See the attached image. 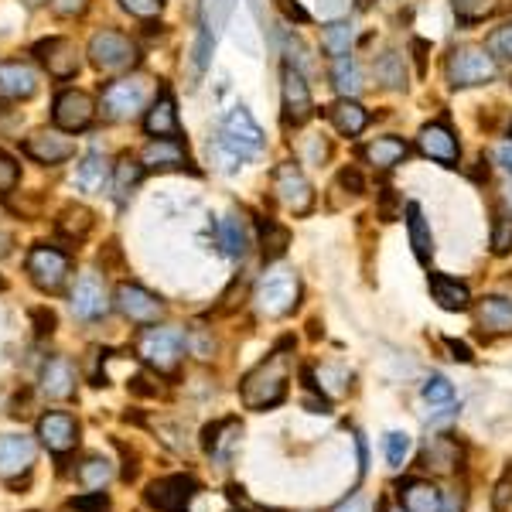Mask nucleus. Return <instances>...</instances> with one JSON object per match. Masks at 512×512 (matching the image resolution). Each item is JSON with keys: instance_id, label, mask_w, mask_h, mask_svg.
Returning <instances> with one entry per match:
<instances>
[{"instance_id": "obj_56", "label": "nucleus", "mask_w": 512, "mask_h": 512, "mask_svg": "<svg viewBox=\"0 0 512 512\" xmlns=\"http://www.w3.org/2000/svg\"><path fill=\"white\" fill-rule=\"evenodd\" d=\"M448 349H451V359L472 362V352H468V345H461V342H454V338H448Z\"/></svg>"}, {"instance_id": "obj_25", "label": "nucleus", "mask_w": 512, "mask_h": 512, "mask_svg": "<svg viewBox=\"0 0 512 512\" xmlns=\"http://www.w3.org/2000/svg\"><path fill=\"white\" fill-rule=\"evenodd\" d=\"M475 321L489 335H512V301L509 297H482L475 308Z\"/></svg>"}, {"instance_id": "obj_46", "label": "nucleus", "mask_w": 512, "mask_h": 512, "mask_svg": "<svg viewBox=\"0 0 512 512\" xmlns=\"http://www.w3.org/2000/svg\"><path fill=\"white\" fill-rule=\"evenodd\" d=\"M407 454H410L407 434H386V461H390V468H403Z\"/></svg>"}, {"instance_id": "obj_13", "label": "nucleus", "mask_w": 512, "mask_h": 512, "mask_svg": "<svg viewBox=\"0 0 512 512\" xmlns=\"http://www.w3.org/2000/svg\"><path fill=\"white\" fill-rule=\"evenodd\" d=\"M35 441L24 434H4L0 437V478H7V482L18 489V478L21 475H31V468H35Z\"/></svg>"}, {"instance_id": "obj_24", "label": "nucleus", "mask_w": 512, "mask_h": 512, "mask_svg": "<svg viewBox=\"0 0 512 512\" xmlns=\"http://www.w3.org/2000/svg\"><path fill=\"white\" fill-rule=\"evenodd\" d=\"M407 154H410L407 140H400V137H393V134L376 137V140H369V144L362 147V161H366L369 168H376V171L396 168L400 161H407Z\"/></svg>"}, {"instance_id": "obj_45", "label": "nucleus", "mask_w": 512, "mask_h": 512, "mask_svg": "<svg viewBox=\"0 0 512 512\" xmlns=\"http://www.w3.org/2000/svg\"><path fill=\"white\" fill-rule=\"evenodd\" d=\"M18 181H21V168H18V161L11 158V154H4L0 151V198H7L18 188Z\"/></svg>"}, {"instance_id": "obj_16", "label": "nucleus", "mask_w": 512, "mask_h": 512, "mask_svg": "<svg viewBox=\"0 0 512 512\" xmlns=\"http://www.w3.org/2000/svg\"><path fill=\"white\" fill-rule=\"evenodd\" d=\"M113 301H117L120 315L137 321V325H154V321L164 315L161 297H154L147 287H140V284H120Z\"/></svg>"}, {"instance_id": "obj_14", "label": "nucleus", "mask_w": 512, "mask_h": 512, "mask_svg": "<svg viewBox=\"0 0 512 512\" xmlns=\"http://www.w3.org/2000/svg\"><path fill=\"white\" fill-rule=\"evenodd\" d=\"M110 311V294H106V284L99 274H82L72 287V315L79 321H96Z\"/></svg>"}, {"instance_id": "obj_34", "label": "nucleus", "mask_w": 512, "mask_h": 512, "mask_svg": "<svg viewBox=\"0 0 512 512\" xmlns=\"http://www.w3.org/2000/svg\"><path fill=\"white\" fill-rule=\"evenodd\" d=\"M332 82L342 99H355L362 93V69L352 55H342V59H332Z\"/></svg>"}, {"instance_id": "obj_53", "label": "nucleus", "mask_w": 512, "mask_h": 512, "mask_svg": "<svg viewBox=\"0 0 512 512\" xmlns=\"http://www.w3.org/2000/svg\"><path fill=\"white\" fill-rule=\"evenodd\" d=\"M335 512H369V509H366V499H362V495H349Z\"/></svg>"}, {"instance_id": "obj_29", "label": "nucleus", "mask_w": 512, "mask_h": 512, "mask_svg": "<svg viewBox=\"0 0 512 512\" xmlns=\"http://www.w3.org/2000/svg\"><path fill=\"white\" fill-rule=\"evenodd\" d=\"M400 502L407 512H441V492L424 478H410L400 485Z\"/></svg>"}, {"instance_id": "obj_8", "label": "nucleus", "mask_w": 512, "mask_h": 512, "mask_svg": "<svg viewBox=\"0 0 512 512\" xmlns=\"http://www.w3.org/2000/svg\"><path fill=\"white\" fill-rule=\"evenodd\" d=\"M219 147L222 154H229L236 161L256 158L263 151V130L256 127V120L246 110H233L219 130Z\"/></svg>"}, {"instance_id": "obj_35", "label": "nucleus", "mask_w": 512, "mask_h": 512, "mask_svg": "<svg viewBox=\"0 0 512 512\" xmlns=\"http://www.w3.org/2000/svg\"><path fill=\"white\" fill-rule=\"evenodd\" d=\"M256 233H260V250L267 260H280L287 246H291V233L277 219H260L256 222Z\"/></svg>"}, {"instance_id": "obj_17", "label": "nucleus", "mask_w": 512, "mask_h": 512, "mask_svg": "<svg viewBox=\"0 0 512 512\" xmlns=\"http://www.w3.org/2000/svg\"><path fill=\"white\" fill-rule=\"evenodd\" d=\"M24 154L31 161L55 168V164L76 158V144H72V137H65V130H35V134L24 140Z\"/></svg>"}, {"instance_id": "obj_43", "label": "nucleus", "mask_w": 512, "mask_h": 512, "mask_svg": "<svg viewBox=\"0 0 512 512\" xmlns=\"http://www.w3.org/2000/svg\"><path fill=\"white\" fill-rule=\"evenodd\" d=\"M492 246H495V253L512 250V216H506V212H495V219H492Z\"/></svg>"}, {"instance_id": "obj_57", "label": "nucleus", "mask_w": 512, "mask_h": 512, "mask_svg": "<svg viewBox=\"0 0 512 512\" xmlns=\"http://www.w3.org/2000/svg\"><path fill=\"white\" fill-rule=\"evenodd\" d=\"M280 4H284V14H287L291 21H308V11H304V7L291 4V0H280Z\"/></svg>"}, {"instance_id": "obj_39", "label": "nucleus", "mask_w": 512, "mask_h": 512, "mask_svg": "<svg viewBox=\"0 0 512 512\" xmlns=\"http://www.w3.org/2000/svg\"><path fill=\"white\" fill-rule=\"evenodd\" d=\"M76 475H79V482L86 485V489L96 492V489H106V482L113 478V465L106 458H99V454H93V458L82 461Z\"/></svg>"}, {"instance_id": "obj_11", "label": "nucleus", "mask_w": 512, "mask_h": 512, "mask_svg": "<svg viewBox=\"0 0 512 512\" xmlns=\"http://www.w3.org/2000/svg\"><path fill=\"white\" fill-rule=\"evenodd\" d=\"M417 151L424 154V158L444 164V168H458V161H461V144H458V137H454L448 120H431L427 127H420Z\"/></svg>"}, {"instance_id": "obj_7", "label": "nucleus", "mask_w": 512, "mask_h": 512, "mask_svg": "<svg viewBox=\"0 0 512 512\" xmlns=\"http://www.w3.org/2000/svg\"><path fill=\"white\" fill-rule=\"evenodd\" d=\"M24 270H28L31 284H35L41 294H59L65 287V280H69L72 260H69V253L55 250V246L38 243L35 250L28 253V260H24Z\"/></svg>"}, {"instance_id": "obj_26", "label": "nucleus", "mask_w": 512, "mask_h": 512, "mask_svg": "<svg viewBox=\"0 0 512 512\" xmlns=\"http://www.w3.org/2000/svg\"><path fill=\"white\" fill-rule=\"evenodd\" d=\"M239 420L236 417H226V420H216V424H209L202 431V448L212 454L216 461H226L229 454H233L236 441H239Z\"/></svg>"}, {"instance_id": "obj_22", "label": "nucleus", "mask_w": 512, "mask_h": 512, "mask_svg": "<svg viewBox=\"0 0 512 512\" xmlns=\"http://www.w3.org/2000/svg\"><path fill=\"white\" fill-rule=\"evenodd\" d=\"M41 393L48 400H72L76 396V369H72L69 359L62 355H52L41 369Z\"/></svg>"}, {"instance_id": "obj_21", "label": "nucleus", "mask_w": 512, "mask_h": 512, "mask_svg": "<svg viewBox=\"0 0 512 512\" xmlns=\"http://www.w3.org/2000/svg\"><path fill=\"white\" fill-rule=\"evenodd\" d=\"M38 93V72L28 62H0V99H31Z\"/></svg>"}, {"instance_id": "obj_47", "label": "nucleus", "mask_w": 512, "mask_h": 512, "mask_svg": "<svg viewBox=\"0 0 512 512\" xmlns=\"http://www.w3.org/2000/svg\"><path fill=\"white\" fill-rule=\"evenodd\" d=\"M69 506L76 512H106L110 509V495H106L103 489H96L89 495H76V499H69Z\"/></svg>"}, {"instance_id": "obj_44", "label": "nucleus", "mask_w": 512, "mask_h": 512, "mask_svg": "<svg viewBox=\"0 0 512 512\" xmlns=\"http://www.w3.org/2000/svg\"><path fill=\"white\" fill-rule=\"evenodd\" d=\"M489 52L492 59H502V62H512V21L495 28L489 35Z\"/></svg>"}, {"instance_id": "obj_41", "label": "nucleus", "mask_w": 512, "mask_h": 512, "mask_svg": "<svg viewBox=\"0 0 512 512\" xmlns=\"http://www.w3.org/2000/svg\"><path fill=\"white\" fill-rule=\"evenodd\" d=\"M376 76L386 82L390 89H400L407 82V72H403V55L396 52H386L383 59L376 62Z\"/></svg>"}, {"instance_id": "obj_42", "label": "nucleus", "mask_w": 512, "mask_h": 512, "mask_svg": "<svg viewBox=\"0 0 512 512\" xmlns=\"http://www.w3.org/2000/svg\"><path fill=\"white\" fill-rule=\"evenodd\" d=\"M424 400L431 403V407H451L454 386H451L444 376H431V379L424 383Z\"/></svg>"}, {"instance_id": "obj_40", "label": "nucleus", "mask_w": 512, "mask_h": 512, "mask_svg": "<svg viewBox=\"0 0 512 512\" xmlns=\"http://www.w3.org/2000/svg\"><path fill=\"white\" fill-rule=\"evenodd\" d=\"M451 7L461 24H478L499 11V0H451Z\"/></svg>"}, {"instance_id": "obj_49", "label": "nucleus", "mask_w": 512, "mask_h": 512, "mask_svg": "<svg viewBox=\"0 0 512 512\" xmlns=\"http://www.w3.org/2000/svg\"><path fill=\"white\" fill-rule=\"evenodd\" d=\"M123 7H127L134 18H158L161 14V7H164V0H120Z\"/></svg>"}, {"instance_id": "obj_58", "label": "nucleus", "mask_w": 512, "mask_h": 512, "mask_svg": "<svg viewBox=\"0 0 512 512\" xmlns=\"http://www.w3.org/2000/svg\"><path fill=\"white\" fill-rule=\"evenodd\" d=\"M502 202H506V209L512 212V178L506 181V185H502Z\"/></svg>"}, {"instance_id": "obj_18", "label": "nucleus", "mask_w": 512, "mask_h": 512, "mask_svg": "<svg viewBox=\"0 0 512 512\" xmlns=\"http://www.w3.org/2000/svg\"><path fill=\"white\" fill-rule=\"evenodd\" d=\"M311 113H315V99H311V89H308V82H304V72L287 62V69H284V117H287V123L301 127V123L311 120Z\"/></svg>"}, {"instance_id": "obj_5", "label": "nucleus", "mask_w": 512, "mask_h": 512, "mask_svg": "<svg viewBox=\"0 0 512 512\" xmlns=\"http://www.w3.org/2000/svg\"><path fill=\"white\" fill-rule=\"evenodd\" d=\"M181 352H185V332L181 328H144L137 335V355L158 373H175Z\"/></svg>"}, {"instance_id": "obj_10", "label": "nucleus", "mask_w": 512, "mask_h": 512, "mask_svg": "<svg viewBox=\"0 0 512 512\" xmlns=\"http://www.w3.org/2000/svg\"><path fill=\"white\" fill-rule=\"evenodd\" d=\"M195 495H198V482L192 475H164L147 485L144 499L147 506L158 512H188Z\"/></svg>"}, {"instance_id": "obj_27", "label": "nucleus", "mask_w": 512, "mask_h": 512, "mask_svg": "<svg viewBox=\"0 0 512 512\" xmlns=\"http://www.w3.org/2000/svg\"><path fill=\"white\" fill-rule=\"evenodd\" d=\"M328 120L335 123V130L342 137H359L369 127V113L355 99H338V103L328 106Z\"/></svg>"}, {"instance_id": "obj_60", "label": "nucleus", "mask_w": 512, "mask_h": 512, "mask_svg": "<svg viewBox=\"0 0 512 512\" xmlns=\"http://www.w3.org/2000/svg\"><path fill=\"white\" fill-rule=\"evenodd\" d=\"M4 287H7V284H4V277H0V291H4Z\"/></svg>"}, {"instance_id": "obj_37", "label": "nucleus", "mask_w": 512, "mask_h": 512, "mask_svg": "<svg viewBox=\"0 0 512 512\" xmlns=\"http://www.w3.org/2000/svg\"><path fill=\"white\" fill-rule=\"evenodd\" d=\"M144 164L140 161H134L130 158V154H123V158L113 164V192H117V198L123 202V198H127L130 192H134V188L140 185V178H144Z\"/></svg>"}, {"instance_id": "obj_50", "label": "nucleus", "mask_w": 512, "mask_h": 512, "mask_svg": "<svg viewBox=\"0 0 512 512\" xmlns=\"http://www.w3.org/2000/svg\"><path fill=\"white\" fill-rule=\"evenodd\" d=\"M89 7V0H52V11L62 14V18H76Z\"/></svg>"}, {"instance_id": "obj_2", "label": "nucleus", "mask_w": 512, "mask_h": 512, "mask_svg": "<svg viewBox=\"0 0 512 512\" xmlns=\"http://www.w3.org/2000/svg\"><path fill=\"white\" fill-rule=\"evenodd\" d=\"M297 297H301V280H297L294 270L287 267H274L267 270L260 280H256L253 291V304L260 315L267 318H284L297 308Z\"/></svg>"}, {"instance_id": "obj_23", "label": "nucleus", "mask_w": 512, "mask_h": 512, "mask_svg": "<svg viewBox=\"0 0 512 512\" xmlns=\"http://www.w3.org/2000/svg\"><path fill=\"white\" fill-rule=\"evenodd\" d=\"M144 130L151 137H181V123H178V110H175V96L168 89H161L158 99L151 103L144 117Z\"/></svg>"}, {"instance_id": "obj_19", "label": "nucleus", "mask_w": 512, "mask_h": 512, "mask_svg": "<svg viewBox=\"0 0 512 512\" xmlns=\"http://www.w3.org/2000/svg\"><path fill=\"white\" fill-rule=\"evenodd\" d=\"M38 441L52 454H69L79 444V424L72 414L52 410V414L38 417Z\"/></svg>"}, {"instance_id": "obj_59", "label": "nucleus", "mask_w": 512, "mask_h": 512, "mask_svg": "<svg viewBox=\"0 0 512 512\" xmlns=\"http://www.w3.org/2000/svg\"><path fill=\"white\" fill-rule=\"evenodd\" d=\"M383 512H407V509H390V506H386Z\"/></svg>"}, {"instance_id": "obj_20", "label": "nucleus", "mask_w": 512, "mask_h": 512, "mask_svg": "<svg viewBox=\"0 0 512 512\" xmlns=\"http://www.w3.org/2000/svg\"><path fill=\"white\" fill-rule=\"evenodd\" d=\"M140 164H144L147 171H185V168H192V161H188V147L181 137H154L151 144L144 147V154H140Z\"/></svg>"}, {"instance_id": "obj_52", "label": "nucleus", "mask_w": 512, "mask_h": 512, "mask_svg": "<svg viewBox=\"0 0 512 512\" xmlns=\"http://www.w3.org/2000/svg\"><path fill=\"white\" fill-rule=\"evenodd\" d=\"M14 127H18V110L0 103V134H11Z\"/></svg>"}, {"instance_id": "obj_33", "label": "nucleus", "mask_w": 512, "mask_h": 512, "mask_svg": "<svg viewBox=\"0 0 512 512\" xmlns=\"http://www.w3.org/2000/svg\"><path fill=\"white\" fill-rule=\"evenodd\" d=\"M407 229H410V246H414L417 260L420 263H431L434 256V236H431V226L424 219V209L417 202L407 205Z\"/></svg>"}, {"instance_id": "obj_54", "label": "nucleus", "mask_w": 512, "mask_h": 512, "mask_svg": "<svg viewBox=\"0 0 512 512\" xmlns=\"http://www.w3.org/2000/svg\"><path fill=\"white\" fill-rule=\"evenodd\" d=\"M495 161L502 164V168L512 175V140H506V144H499V151H495Z\"/></svg>"}, {"instance_id": "obj_36", "label": "nucleus", "mask_w": 512, "mask_h": 512, "mask_svg": "<svg viewBox=\"0 0 512 512\" xmlns=\"http://www.w3.org/2000/svg\"><path fill=\"white\" fill-rule=\"evenodd\" d=\"M216 233H219L222 253H226V256H233V260H239V256L246 253V226H243V219H239L236 212H229L226 219H219Z\"/></svg>"}, {"instance_id": "obj_4", "label": "nucleus", "mask_w": 512, "mask_h": 512, "mask_svg": "<svg viewBox=\"0 0 512 512\" xmlns=\"http://www.w3.org/2000/svg\"><path fill=\"white\" fill-rule=\"evenodd\" d=\"M151 99V79L147 76H123L106 82L103 89V117L113 123L134 120Z\"/></svg>"}, {"instance_id": "obj_3", "label": "nucleus", "mask_w": 512, "mask_h": 512, "mask_svg": "<svg viewBox=\"0 0 512 512\" xmlns=\"http://www.w3.org/2000/svg\"><path fill=\"white\" fill-rule=\"evenodd\" d=\"M495 59L489 48L482 45H458L448 52L444 59V76L454 89H468V86H485L495 79Z\"/></svg>"}, {"instance_id": "obj_28", "label": "nucleus", "mask_w": 512, "mask_h": 512, "mask_svg": "<svg viewBox=\"0 0 512 512\" xmlns=\"http://www.w3.org/2000/svg\"><path fill=\"white\" fill-rule=\"evenodd\" d=\"M424 465L431 468V472L451 475L454 468L461 465V448H458V441H454V437H448V434L431 437V441H427V451H424Z\"/></svg>"}, {"instance_id": "obj_9", "label": "nucleus", "mask_w": 512, "mask_h": 512, "mask_svg": "<svg viewBox=\"0 0 512 512\" xmlns=\"http://www.w3.org/2000/svg\"><path fill=\"white\" fill-rule=\"evenodd\" d=\"M274 198L287 212H294V216H308L315 209V188H311L308 175L294 161L280 164L274 171Z\"/></svg>"}, {"instance_id": "obj_55", "label": "nucleus", "mask_w": 512, "mask_h": 512, "mask_svg": "<svg viewBox=\"0 0 512 512\" xmlns=\"http://www.w3.org/2000/svg\"><path fill=\"white\" fill-rule=\"evenodd\" d=\"M465 509V499L461 495H444L441 492V512H461Z\"/></svg>"}, {"instance_id": "obj_48", "label": "nucleus", "mask_w": 512, "mask_h": 512, "mask_svg": "<svg viewBox=\"0 0 512 512\" xmlns=\"http://www.w3.org/2000/svg\"><path fill=\"white\" fill-rule=\"evenodd\" d=\"M509 509H512V468H506V475L492 489V512H509Z\"/></svg>"}, {"instance_id": "obj_31", "label": "nucleus", "mask_w": 512, "mask_h": 512, "mask_svg": "<svg viewBox=\"0 0 512 512\" xmlns=\"http://www.w3.org/2000/svg\"><path fill=\"white\" fill-rule=\"evenodd\" d=\"M89 229H93V212L82 209V205H65L62 216L55 219V233L72 246L82 243V239L89 236Z\"/></svg>"}, {"instance_id": "obj_30", "label": "nucleus", "mask_w": 512, "mask_h": 512, "mask_svg": "<svg viewBox=\"0 0 512 512\" xmlns=\"http://www.w3.org/2000/svg\"><path fill=\"white\" fill-rule=\"evenodd\" d=\"M431 294L444 311H468V304H472L468 287L448 274H431Z\"/></svg>"}, {"instance_id": "obj_51", "label": "nucleus", "mask_w": 512, "mask_h": 512, "mask_svg": "<svg viewBox=\"0 0 512 512\" xmlns=\"http://www.w3.org/2000/svg\"><path fill=\"white\" fill-rule=\"evenodd\" d=\"M31 318H35V332L38 335H52L55 332V315L48 308H35V311H31Z\"/></svg>"}, {"instance_id": "obj_12", "label": "nucleus", "mask_w": 512, "mask_h": 512, "mask_svg": "<svg viewBox=\"0 0 512 512\" xmlns=\"http://www.w3.org/2000/svg\"><path fill=\"white\" fill-rule=\"evenodd\" d=\"M96 117V103L89 93H82V89H65V93L55 96V110H52V120L55 127L65 130V134H79V130H86L89 123Z\"/></svg>"}, {"instance_id": "obj_6", "label": "nucleus", "mask_w": 512, "mask_h": 512, "mask_svg": "<svg viewBox=\"0 0 512 512\" xmlns=\"http://www.w3.org/2000/svg\"><path fill=\"white\" fill-rule=\"evenodd\" d=\"M137 45L117 28H103L89 38V62L99 72H127L137 65Z\"/></svg>"}, {"instance_id": "obj_32", "label": "nucleus", "mask_w": 512, "mask_h": 512, "mask_svg": "<svg viewBox=\"0 0 512 512\" xmlns=\"http://www.w3.org/2000/svg\"><path fill=\"white\" fill-rule=\"evenodd\" d=\"M106 181H110V164H106V158L99 151H89L76 168V185L82 188V192L99 195Z\"/></svg>"}, {"instance_id": "obj_38", "label": "nucleus", "mask_w": 512, "mask_h": 512, "mask_svg": "<svg viewBox=\"0 0 512 512\" xmlns=\"http://www.w3.org/2000/svg\"><path fill=\"white\" fill-rule=\"evenodd\" d=\"M321 48H325L332 59H342V55H352V24L349 21H335L321 31Z\"/></svg>"}, {"instance_id": "obj_15", "label": "nucleus", "mask_w": 512, "mask_h": 512, "mask_svg": "<svg viewBox=\"0 0 512 512\" xmlns=\"http://www.w3.org/2000/svg\"><path fill=\"white\" fill-rule=\"evenodd\" d=\"M35 59L45 65L48 69V76H55V79H72L79 72V48H76V41L72 38H45V41H38L35 45Z\"/></svg>"}, {"instance_id": "obj_1", "label": "nucleus", "mask_w": 512, "mask_h": 512, "mask_svg": "<svg viewBox=\"0 0 512 512\" xmlns=\"http://www.w3.org/2000/svg\"><path fill=\"white\" fill-rule=\"evenodd\" d=\"M287 355L284 349L270 352L253 373L243 376L239 383V400H243L246 410H270L277 403H284L287 396Z\"/></svg>"}]
</instances>
